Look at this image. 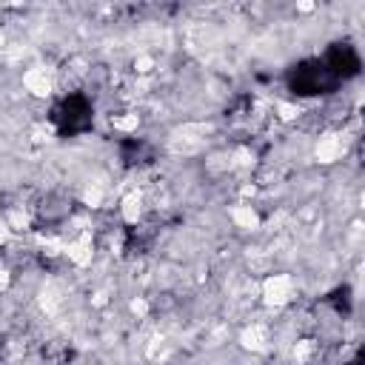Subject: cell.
Here are the masks:
<instances>
[{
	"label": "cell",
	"instance_id": "cell-1",
	"mask_svg": "<svg viewBox=\"0 0 365 365\" xmlns=\"http://www.w3.org/2000/svg\"><path fill=\"white\" fill-rule=\"evenodd\" d=\"M91 117H94V106L80 91H68L54 106V111H51V123L63 134H80V131H86L91 125Z\"/></svg>",
	"mask_w": 365,
	"mask_h": 365
},
{
	"label": "cell",
	"instance_id": "cell-3",
	"mask_svg": "<svg viewBox=\"0 0 365 365\" xmlns=\"http://www.w3.org/2000/svg\"><path fill=\"white\" fill-rule=\"evenodd\" d=\"M288 297H291V279H285V277H271V279L265 282V299H268V302L282 305V302H288Z\"/></svg>",
	"mask_w": 365,
	"mask_h": 365
},
{
	"label": "cell",
	"instance_id": "cell-2",
	"mask_svg": "<svg viewBox=\"0 0 365 365\" xmlns=\"http://www.w3.org/2000/svg\"><path fill=\"white\" fill-rule=\"evenodd\" d=\"M322 68L339 83V80H348V77H356L359 74V51L351 46V43H334L325 54H322Z\"/></svg>",
	"mask_w": 365,
	"mask_h": 365
}]
</instances>
